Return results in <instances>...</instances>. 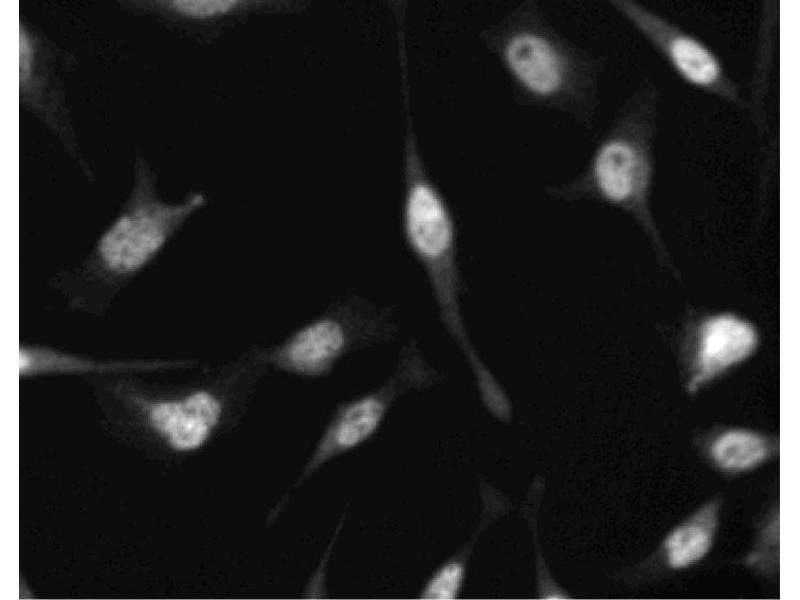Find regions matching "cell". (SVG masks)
<instances>
[{"label":"cell","mask_w":800,"mask_h":600,"mask_svg":"<svg viewBox=\"0 0 800 600\" xmlns=\"http://www.w3.org/2000/svg\"><path fill=\"white\" fill-rule=\"evenodd\" d=\"M171 7L179 13L192 17H206L217 13H224L231 9L236 1L233 0H174Z\"/></svg>","instance_id":"cell-13"},{"label":"cell","mask_w":800,"mask_h":600,"mask_svg":"<svg viewBox=\"0 0 800 600\" xmlns=\"http://www.w3.org/2000/svg\"><path fill=\"white\" fill-rule=\"evenodd\" d=\"M705 451L713 466L729 474L752 471L775 452L771 440L751 429L726 428L708 439Z\"/></svg>","instance_id":"cell-8"},{"label":"cell","mask_w":800,"mask_h":600,"mask_svg":"<svg viewBox=\"0 0 800 600\" xmlns=\"http://www.w3.org/2000/svg\"><path fill=\"white\" fill-rule=\"evenodd\" d=\"M385 411L379 399L367 397L345 409L331 432L332 442L342 448L352 447L378 427Z\"/></svg>","instance_id":"cell-11"},{"label":"cell","mask_w":800,"mask_h":600,"mask_svg":"<svg viewBox=\"0 0 800 600\" xmlns=\"http://www.w3.org/2000/svg\"><path fill=\"white\" fill-rule=\"evenodd\" d=\"M759 343L757 327L741 316L730 312L700 316L684 339L686 391L695 394L745 362L757 351Z\"/></svg>","instance_id":"cell-3"},{"label":"cell","mask_w":800,"mask_h":600,"mask_svg":"<svg viewBox=\"0 0 800 600\" xmlns=\"http://www.w3.org/2000/svg\"><path fill=\"white\" fill-rule=\"evenodd\" d=\"M677 69L691 82L710 85L719 77V65L712 54L694 39L677 36L670 43Z\"/></svg>","instance_id":"cell-12"},{"label":"cell","mask_w":800,"mask_h":600,"mask_svg":"<svg viewBox=\"0 0 800 600\" xmlns=\"http://www.w3.org/2000/svg\"><path fill=\"white\" fill-rule=\"evenodd\" d=\"M202 202V197L196 195L180 204L146 201L133 206L100 237L97 254L101 264L118 275L139 271Z\"/></svg>","instance_id":"cell-2"},{"label":"cell","mask_w":800,"mask_h":600,"mask_svg":"<svg viewBox=\"0 0 800 600\" xmlns=\"http://www.w3.org/2000/svg\"><path fill=\"white\" fill-rule=\"evenodd\" d=\"M406 237L429 280L440 321L470 365L487 408L500 406L507 398L482 361L468 334L461 310V275L452 219L428 185L412 187L406 204Z\"/></svg>","instance_id":"cell-1"},{"label":"cell","mask_w":800,"mask_h":600,"mask_svg":"<svg viewBox=\"0 0 800 600\" xmlns=\"http://www.w3.org/2000/svg\"><path fill=\"white\" fill-rule=\"evenodd\" d=\"M153 428L176 450L199 447L220 415L218 401L207 392H195L181 400L145 403Z\"/></svg>","instance_id":"cell-4"},{"label":"cell","mask_w":800,"mask_h":600,"mask_svg":"<svg viewBox=\"0 0 800 600\" xmlns=\"http://www.w3.org/2000/svg\"><path fill=\"white\" fill-rule=\"evenodd\" d=\"M340 325L331 320L314 322L297 332L279 351L283 365L303 374L324 372L344 346Z\"/></svg>","instance_id":"cell-6"},{"label":"cell","mask_w":800,"mask_h":600,"mask_svg":"<svg viewBox=\"0 0 800 600\" xmlns=\"http://www.w3.org/2000/svg\"><path fill=\"white\" fill-rule=\"evenodd\" d=\"M32 47L26 34L20 32V81H25L31 72Z\"/></svg>","instance_id":"cell-14"},{"label":"cell","mask_w":800,"mask_h":600,"mask_svg":"<svg viewBox=\"0 0 800 600\" xmlns=\"http://www.w3.org/2000/svg\"><path fill=\"white\" fill-rule=\"evenodd\" d=\"M506 59L515 75L533 92L548 95L562 81L561 60L542 38L522 34L514 37L506 48Z\"/></svg>","instance_id":"cell-7"},{"label":"cell","mask_w":800,"mask_h":600,"mask_svg":"<svg viewBox=\"0 0 800 600\" xmlns=\"http://www.w3.org/2000/svg\"><path fill=\"white\" fill-rule=\"evenodd\" d=\"M167 362L99 361L83 358L55 349L24 345L19 349V371L21 375L44 372H89L135 368H157Z\"/></svg>","instance_id":"cell-10"},{"label":"cell","mask_w":800,"mask_h":600,"mask_svg":"<svg viewBox=\"0 0 800 600\" xmlns=\"http://www.w3.org/2000/svg\"><path fill=\"white\" fill-rule=\"evenodd\" d=\"M638 157L627 143L615 141L600 151L595 175L601 193L615 203H632L641 199L638 180Z\"/></svg>","instance_id":"cell-9"},{"label":"cell","mask_w":800,"mask_h":600,"mask_svg":"<svg viewBox=\"0 0 800 600\" xmlns=\"http://www.w3.org/2000/svg\"><path fill=\"white\" fill-rule=\"evenodd\" d=\"M720 506L719 499L708 501L666 535L661 552L669 569H687L709 554L719 525Z\"/></svg>","instance_id":"cell-5"}]
</instances>
